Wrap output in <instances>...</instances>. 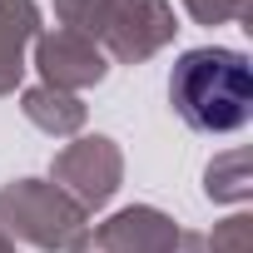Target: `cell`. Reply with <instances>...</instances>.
Segmentation results:
<instances>
[{
    "label": "cell",
    "instance_id": "cell-1",
    "mask_svg": "<svg viewBox=\"0 0 253 253\" xmlns=\"http://www.w3.org/2000/svg\"><path fill=\"white\" fill-rule=\"evenodd\" d=\"M169 104L194 134H238L253 119V70L243 50L199 45L169 70Z\"/></svg>",
    "mask_w": 253,
    "mask_h": 253
},
{
    "label": "cell",
    "instance_id": "cell-2",
    "mask_svg": "<svg viewBox=\"0 0 253 253\" xmlns=\"http://www.w3.org/2000/svg\"><path fill=\"white\" fill-rule=\"evenodd\" d=\"M84 228H89V213L70 194H60L50 179L0 184V233L10 243H25L40 253H65Z\"/></svg>",
    "mask_w": 253,
    "mask_h": 253
},
{
    "label": "cell",
    "instance_id": "cell-3",
    "mask_svg": "<svg viewBox=\"0 0 253 253\" xmlns=\"http://www.w3.org/2000/svg\"><path fill=\"white\" fill-rule=\"evenodd\" d=\"M50 184L60 194H70L84 213H94L124 184V149L109 134H80L75 144H65L50 159Z\"/></svg>",
    "mask_w": 253,
    "mask_h": 253
},
{
    "label": "cell",
    "instance_id": "cell-4",
    "mask_svg": "<svg viewBox=\"0 0 253 253\" xmlns=\"http://www.w3.org/2000/svg\"><path fill=\"white\" fill-rule=\"evenodd\" d=\"M179 20L169 0H119L99 30V50L114 65H144L164 45H174Z\"/></svg>",
    "mask_w": 253,
    "mask_h": 253
},
{
    "label": "cell",
    "instance_id": "cell-5",
    "mask_svg": "<svg viewBox=\"0 0 253 253\" xmlns=\"http://www.w3.org/2000/svg\"><path fill=\"white\" fill-rule=\"evenodd\" d=\"M179 223L154 209V204H129V209H119L109 213L104 223L84 228L65 253H174L179 243Z\"/></svg>",
    "mask_w": 253,
    "mask_h": 253
},
{
    "label": "cell",
    "instance_id": "cell-6",
    "mask_svg": "<svg viewBox=\"0 0 253 253\" xmlns=\"http://www.w3.org/2000/svg\"><path fill=\"white\" fill-rule=\"evenodd\" d=\"M30 50H35L40 84H50V89L80 94V89H89V84H99V80L109 75V60H104L99 40H89V35H80V30H65V25L40 30Z\"/></svg>",
    "mask_w": 253,
    "mask_h": 253
},
{
    "label": "cell",
    "instance_id": "cell-7",
    "mask_svg": "<svg viewBox=\"0 0 253 253\" xmlns=\"http://www.w3.org/2000/svg\"><path fill=\"white\" fill-rule=\"evenodd\" d=\"M40 20V0H0V99L25 80V50L45 30Z\"/></svg>",
    "mask_w": 253,
    "mask_h": 253
},
{
    "label": "cell",
    "instance_id": "cell-8",
    "mask_svg": "<svg viewBox=\"0 0 253 253\" xmlns=\"http://www.w3.org/2000/svg\"><path fill=\"white\" fill-rule=\"evenodd\" d=\"M20 114L35 124L40 134H50V139H75L80 129H84V99L80 94H70V89H50V84H30V89H20Z\"/></svg>",
    "mask_w": 253,
    "mask_h": 253
},
{
    "label": "cell",
    "instance_id": "cell-9",
    "mask_svg": "<svg viewBox=\"0 0 253 253\" xmlns=\"http://www.w3.org/2000/svg\"><path fill=\"white\" fill-rule=\"evenodd\" d=\"M204 194L213 204H248L253 179H248V149H228L204 169Z\"/></svg>",
    "mask_w": 253,
    "mask_h": 253
},
{
    "label": "cell",
    "instance_id": "cell-10",
    "mask_svg": "<svg viewBox=\"0 0 253 253\" xmlns=\"http://www.w3.org/2000/svg\"><path fill=\"white\" fill-rule=\"evenodd\" d=\"M174 253H253V218L228 213L223 223H213V233H179Z\"/></svg>",
    "mask_w": 253,
    "mask_h": 253
},
{
    "label": "cell",
    "instance_id": "cell-11",
    "mask_svg": "<svg viewBox=\"0 0 253 253\" xmlns=\"http://www.w3.org/2000/svg\"><path fill=\"white\" fill-rule=\"evenodd\" d=\"M114 5H119V0H55V20L65 30H80V35L99 40V30H104V20H109Z\"/></svg>",
    "mask_w": 253,
    "mask_h": 253
},
{
    "label": "cell",
    "instance_id": "cell-12",
    "mask_svg": "<svg viewBox=\"0 0 253 253\" xmlns=\"http://www.w3.org/2000/svg\"><path fill=\"white\" fill-rule=\"evenodd\" d=\"M184 10H189V20L194 25H233V20H243L248 15V0H184Z\"/></svg>",
    "mask_w": 253,
    "mask_h": 253
},
{
    "label": "cell",
    "instance_id": "cell-13",
    "mask_svg": "<svg viewBox=\"0 0 253 253\" xmlns=\"http://www.w3.org/2000/svg\"><path fill=\"white\" fill-rule=\"evenodd\" d=\"M0 253H20V248H15V243H10L5 233H0Z\"/></svg>",
    "mask_w": 253,
    "mask_h": 253
}]
</instances>
